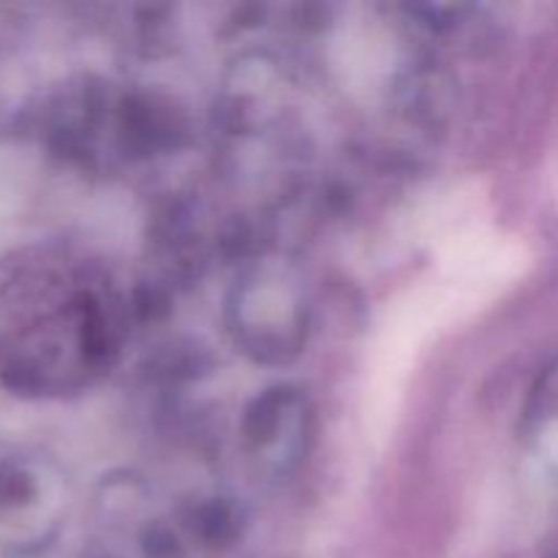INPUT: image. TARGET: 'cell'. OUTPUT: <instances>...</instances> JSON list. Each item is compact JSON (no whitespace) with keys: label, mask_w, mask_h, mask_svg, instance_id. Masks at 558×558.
<instances>
[{"label":"cell","mask_w":558,"mask_h":558,"mask_svg":"<svg viewBox=\"0 0 558 558\" xmlns=\"http://www.w3.org/2000/svg\"><path fill=\"white\" fill-rule=\"evenodd\" d=\"M483 303L485 300L439 281L420 283L387 305L371 352L365 390V423L376 441H385L396 425L409 371L420 349L436 332L477 311Z\"/></svg>","instance_id":"cell-1"}]
</instances>
